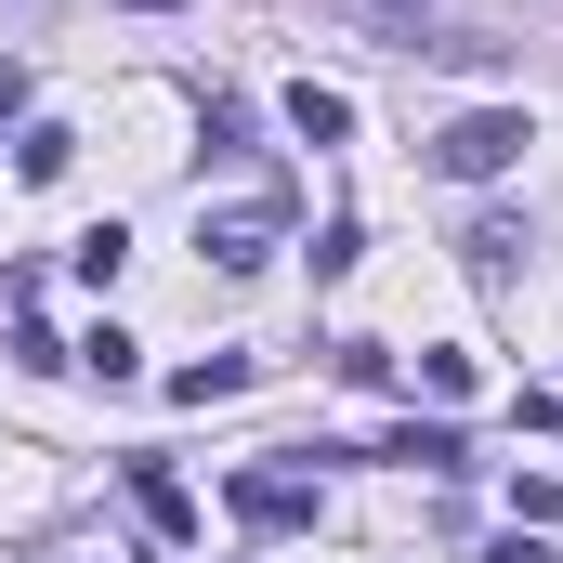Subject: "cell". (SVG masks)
<instances>
[{
    "instance_id": "cell-15",
    "label": "cell",
    "mask_w": 563,
    "mask_h": 563,
    "mask_svg": "<svg viewBox=\"0 0 563 563\" xmlns=\"http://www.w3.org/2000/svg\"><path fill=\"white\" fill-rule=\"evenodd\" d=\"M119 13H184V0H119Z\"/></svg>"
},
{
    "instance_id": "cell-1",
    "label": "cell",
    "mask_w": 563,
    "mask_h": 563,
    "mask_svg": "<svg viewBox=\"0 0 563 563\" xmlns=\"http://www.w3.org/2000/svg\"><path fill=\"white\" fill-rule=\"evenodd\" d=\"M511 157H525V119H511V106H472V119L432 132V170H445V184H498Z\"/></svg>"
},
{
    "instance_id": "cell-4",
    "label": "cell",
    "mask_w": 563,
    "mask_h": 563,
    "mask_svg": "<svg viewBox=\"0 0 563 563\" xmlns=\"http://www.w3.org/2000/svg\"><path fill=\"white\" fill-rule=\"evenodd\" d=\"M459 250H472V276H485V288H511V276H525V250H538V236H525L511 210H485V223H472Z\"/></svg>"
},
{
    "instance_id": "cell-8",
    "label": "cell",
    "mask_w": 563,
    "mask_h": 563,
    "mask_svg": "<svg viewBox=\"0 0 563 563\" xmlns=\"http://www.w3.org/2000/svg\"><path fill=\"white\" fill-rule=\"evenodd\" d=\"M380 459H420V472H472V445H459V420H407Z\"/></svg>"
},
{
    "instance_id": "cell-2",
    "label": "cell",
    "mask_w": 563,
    "mask_h": 563,
    "mask_svg": "<svg viewBox=\"0 0 563 563\" xmlns=\"http://www.w3.org/2000/svg\"><path fill=\"white\" fill-rule=\"evenodd\" d=\"M276 236H288V210H276V197H223V210H197V250H210L223 276L276 263Z\"/></svg>"
},
{
    "instance_id": "cell-10",
    "label": "cell",
    "mask_w": 563,
    "mask_h": 563,
    "mask_svg": "<svg viewBox=\"0 0 563 563\" xmlns=\"http://www.w3.org/2000/svg\"><path fill=\"white\" fill-rule=\"evenodd\" d=\"M250 380V354H197V367H170V407H210V394H236Z\"/></svg>"
},
{
    "instance_id": "cell-7",
    "label": "cell",
    "mask_w": 563,
    "mask_h": 563,
    "mask_svg": "<svg viewBox=\"0 0 563 563\" xmlns=\"http://www.w3.org/2000/svg\"><path fill=\"white\" fill-rule=\"evenodd\" d=\"M132 498H144V525H157V538H197V498H184L157 459H132Z\"/></svg>"
},
{
    "instance_id": "cell-6",
    "label": "cell",
    "mask_w": 563,
    "mask_h": 563,
    "mask_svg": "<svg viewBox=\"0 0 563 563\" xmlns=\"http://www.w3.org/2000/svg\"><path fill=\"white\" fill-rule=\"evenodd\" d=\"M288 132H301V144H341V132H354V92L301 79V92H288Z\"/></svg>"
},
{
    "instance_id": "cell-9",
    "label": "cell",
    "mask_w": 563,
    "mask_h": 563,
    "mask_svg": "<svg viewBox=\"0 0 563 563\" xmlns=\"http://www.w3.org/2000/svg\"><path fill=\"white\" fill-rule=\"evenodd\" d=\"M354 26H380V40H407V53H432V0H341Z\"/></svg>"
},
{
    "instance_id": "cell-5",
    "label": "cell",
    "mask_w": 563,
    "mask_h": 563,
    "mask_svg": "<svg viewBox=\"0 0 563 563\" xmlns=\"http://www.w3.org/2000/svg\"><path fill=\"white\" fill-rule=\"evenodd\" d=\"M66 157H79L66 119H26V132H13V184H66Z\"/></svg>"
},
{
    "instance_id": "cell-3",
    "label": "cell",
    "mask_w": 563,
    "mask_h": 563,
    "mask_svg": "<svg viewBox=\"0 0 563 563\" xmlns=\"http://www.w3.org/2000/svg\"><path fill=\"white\" fill-rule=\"evenodd\" d=\"M223 511H236V525H263V538H288V525H314V472L250 459V472H223Z\"/></svg>"
},
{
    "instance_id": "cell-12",
    "label": "cell",
    "mask_w": 563,
    "mask_h": 563,
    "mask_svg": "<svg viewBox=\"0 0 563 563\" xmlns=\"http://www.w3.org/2000/svg\"><path fill=\"white\" fill-rule=\"evenodd\" d=\"M79 367H92V380H132L144 341H132V328H92V341H79Z\"/></svg>"
},
{
    "instance_id": "cell-11",
    "label": "cell",
    "mask_w": 563,
    "mask_h": 563,
    "mask_svg": "<svg viewBox=\"0 0 563 563\" xmlns=\"http://www.w3.org/2000/svg\"><path fill=\"white\" fill-rule=\"evenodd\" d=\"M66 263H79V276H92V288H106V276H119V263H132V223H92V236H79Z\"/></svg>"
},
{
    "instance_id": "cell-13",
    "label": "cell",
    "mask_w": 563,
    "mask_h": 563,
    "mask_svg": "<svg viewBox=\"0 0 563 563\" xmlns=\"http://www.w3.org/2000/svg\"><path fill=\"white\" fill-rule=\"evenodd\" d=\"M0 119H26V66L13 53H0Z\"/></svg>"
},
{
    "instance_id": "cell-14",
    "label": "cell",
    "mask_w": 563,
    "mask_h": 563,
    "mask_svg": "<svg viewBox=\"0 0 563 563\" xmlns=\"http://www.w3.org/2000/svg\"><path fill=\"white\" fill-rule=\"evenodd\" d=\"M525 432H563V394H525Z\"/></svg>"
}]
</instances>
